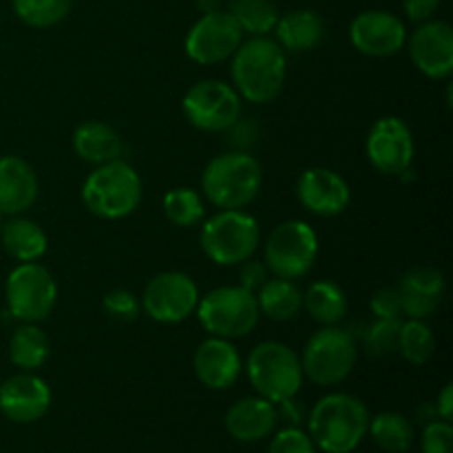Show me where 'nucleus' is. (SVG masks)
I'll return each mask as SVG.
<instances>
[{"label": "nucleus", "instance_id": "a211bd4d", "mask_svg": "<svg viewBox=\"0 0 453 453\" xmlns=\"http://www.w3.org/2000/svg\"><path fill=\"white\" fill-rule=\"evenodd\" d=\"M51 407V389L34 372L13 374L0 385V411L13 423H35Z\"/></svg>", "mask_w": 453, "mask_h": 453}, {"label": "nucleus", "instance_id": "37998d69", "mask_svg": "<svg viewBox=\"0 0 453 453\" xmlns=\"http://www.w3.org/2000/svg\"><path fill=\"white\" fill-rule=\"evenodd\" d=\"M436 416H441V420L451 423L453 418V385L451 383H447L445 388H442V392L438 394Z\"/></svg>", "mask_w": 453, "mask_h": 453}, {"label": "nucleus", "instance_id": "a18cd8bd", "mask_svg": "<svg viewBox=\"0 0 453 453\" xmlns=\"http://www.w3.org/2000/svg\"><path fill=\"white\" fill-rule=\"evenodd\" d=\"M3 224H4V212L0 211V228H3Z\"/></svg>", "mask_w": 453, "mask_h": 453}, {"label": "nucleus", "instance_id": "bb28decb", "mask_svg": "<svg viewBox=\"0 0 453 453\" xmlns=\"http://www.w3.org/2000/svg\"><path fill=\"white\" fill-rule=\"evenodd\" d=\"M255 296L259 312L273 321H292L303 310V292L288 279H268Z\"/></svg>", "mask_w": 453, "mask_h": 453}, {"label": "nucleus", "instance_id": "f8f14e48", "mask_svg": "<svg viewBox=\"0 0 453 453\" xmlns=\"http://www.w3.org/2000/svg\"><path fill=\"white\" fill-rule=\"evenodd\" d=\"M197 283L180 270L159 273L146 283L142 310L157 323H181L197 310Z\"/></svg>", "mask_w": 453, "mask_h": 453}, {"label": "nucleus", "instance_id": "f704fd0d", "mask_svg": "<svg viewBox=\"0 0 453 453\" xmlns=\"http://www.w3.org/2000/svg\"><path fill=\"white\" fill-rule=\"evenodd\" d=\"M104 305V312L109 314L113 321L119 323H131L140 317V301L135 299V295H131L128 290H111L109 295L102 301Z\"/></svg>", "mask_w": 453, "mask_h": 453}, {"label": "nucleus", "instance_id": "473e14b6", "mask_svg": "<svg viewBox=\"0 0 453 453\" xmlns=\"http://www.w3.org/2000/svg\"><path fill=\"white\" fill-rule=\"evenodd\" d=\"M13 12L34 29H49L65 20L73 0H12Z\"/></svg>", "mask_w": 453, "mask_h": 453}, {"label": "nucleus", "instance_id": "c756f323", "mask_svg": "<svg viewBox=\"0 0 453 453\" xmlns=\"http://www.w3.org/2000/svg\"><path fill=\"white\" fill-rule=\"evenodd\" d=\"M226 12L237 20L243 34L257 35L273 34L279 20V9L273 0H230Z\"/></svg>", "mask_w": 453, "mask_h": 453}, {"label": "nucleus", "instance_id": "393cba45", "mask_svg": "<svg viewBox=\"0 0 453 453\" xmlns=\"http://www.w3.org/2000/svg\"><path fill=\"white\" fill-rule=\"evenodd\" d=\"M0 242H3L7 255L20 264L38 261L40 257H44L49 246L47 233L35 221L25 219L20 215H13L12 219L4 221L0 228Z\"/></svg>", "mask_w": 453, "mask_h": 453}, {"label": "nucleus", "instance_id": "b1692460", "mask_svg": "<svg viewBox=\"0 0 453 453\" xmlns=\"http://www.w3.org/2000/svg\"><path fill=\"white\" fill-rule=\"evenodd\" d=\"M122 137L118 135L113 127L100 122V119H91L75 128L73 133V150L80 159L88 164L113 162L122 155Z\"/></svg>", "mask_w": 453, "mask_h": 453}, {"label": "nucleus", "instance_id": "20e7f679", "mask_svg": "<svg viewBox=\"0 0 453 453\" xmlns=\"http://www.w3.org/2000/svg\"><path fill=\"white\" fill-rule=\"evenodd\" d=\"M82 202L100 219H124L142 202V180L124 159L96 166L82 186Z\"/></svg>", "mask_w": 453, "mask_h": 453}, {"label": "nucleus", "instance_id": "0eeeda50", "mask_svg": "<svg viewBox=\"0 0 453 453\" xmlns=\"http://www.w3.org/2000/svg\"><path fill=\"white\" fill-rule=\"evenodd\" d=\"M195 312L208 334L228 341L250 334L261 317L257 296L242 286H221L208 292L203 299L199 296Z\"/></svg>", "mask_w": 453, "mask_h": 453}, {"label": "nucleus", "instance_id": "412c9836", "mask_svg": "<svg viewBox=\"0 0 453 453\" xmlns=\"http://www.w3.org/2000/svg\"><path fill=\"white\" fill-rule=\"evenodd\" d=\"M38 199V177L18 155L0 157V211L4 215H22Z\"/></svg>", "mask_w": 453, "mask_h": 453}, {"label": "nucleus", "instance_id": "f03ea898", "mask_svg": "<svg viewBox=\"0 0 453 453\" xmlns=\"http://www.w3.org/2000/svg\"><path fill=\"white\" fill-rule=\"evenodd\" d=\"M370 411L352 394H327L308 416L310 438L326 453H352L365 438Z\"/></svg>", "mask_w": 453, "mask_h": 453}, {"label": "nucleus", "instance_id": "c03bdc74", "mask_svg": "<svg viewBox=\"0 0 453 453\" xmlns=\"http://www.w3.org/2000/svg\"><path fill=\"white\" fill-rule=\"evenodd\" d=\"M195 3H197L199 12L211 13V12H219L221 3H224V0H195Z\"/></svg>", "mask_w": 453, "mask_h": 453}, {"label": "nucleus", "instance_id": "4be33fe9", "mask_svg": "<svg viewBox=\"0 0 453 453\" xmlns=\"http://www.w3.org/2000/svg\"><path fill=\"white\" fill-rule=\"evenodd\" d=\"M277 405L261 396L242 398L226 411V432L239 442H259L277 427Z\"/></svg>", "mask_w": 453, "mask_h": 453}, {"label": "nucleus", "instance_id": "f257e3e1", "mask_svg": "<svg viewBox=\"0 0 453 453\" xmlns=\"http://www.w3.org/2000/svg\"><path fill=\"white\" fill-rule=\"evenodd\" d=\"M288 58L277 40L257 35L239 44L233 53V87L246 102L268 104L286 84Z\"/></svg>", "mask_w": 453, "mask_h": 453}, {"label": "nucleus", "instance_id": "7ed1b4c3", "mask_svg": "<svg viewBox=\"0 0 453 453\" xmlns=\"http://www.w3.org/2000/svg\"><path fill=\"white\" fill-rule=\"evenodd\" d=\"M264 184V171L257 157L243 150H228L206 164L202 190L219 211H242L250 206Z\"/></svg>", "mask_w": 453, "mask_h": 453}, {"label": "nucleus", "instance_id": "4c0bfd02", "mask_svg": "<svg viewBox=\"0 0 453 453\" xmlns=\"http://www.w3.org/2000/svg\"><path fill=\"white\" fill-rule=\"evenodd\" d=\"M370 308L376 319H401L403 308H401V296H398L396 286L376 290L370 301Z\"/></svg>", "mask_w": 453, "mask_h": 453}, {"label": "nucleus", "instance_id": "423d86ee", "mask_svg": "<svg viewBox=\"0 0 453 453\" xmlns=\"http://www.w3.org/2000/svg\"><path fill=\"white\" fill-rule=\"evenodd\" d=\"M299 358L303 379H310L319 388H332L352 374L358 358V341L345 327L326 326L310 336Z\"/></svg>", "mask_w": 453, "mask_h": 453}, {"label": "nucleus", "instance_id": "a878e982", "mask_svg": "<svg viewBox=\"0 0 453 453\" xmlns=\"http://www.w3.org/2000/svg\"><path fill=\"white\" fill-rule=\"evenodd\" d=\"M348 295L339 283L323 279L303 292V310L321 326H336L348 314Z\"/></svg>", "mask_w": 453, "mask_h": 453}, {"label": "nucleus", "instance_id": "c9c22d12", "mask_svg": "<svg viewBox=\"0 0 453 453\" xmlns=\"http://www.w3.org/2000/svg\"><path fill=\"white\" fill-rule=\"evenodd\" d=\"M268 453H317V445L299 427H286L273 438Z\"/></svg>", "mask_w": 453, "mask_h": 453}, {"label": "nucleus", "instance_id": "9d476101", "mask_svg": "<svg viewBox=\"0 0 453 453\" xmlns=\"http://www.w3.org/2000/svg\"><path fill=\"white\" fill-rule=\"evenodd\" d=\"M4 296H7V310L13 319L22 323H40L51 314L56 305V279L38 261L20 264L9 273Z\"/></svg>", "mask_w": 453, "mask_h": 453}, {"label": "nucleus", "instance_id": "ddd939ff", "mask_svg": "<svg viewBox=\"0 0 453 453\" xmlns=\"http://www.w3.org/2000/svg\"><path fill=\"white\" fill-rule=\"evenodd\" d=\"M242 42V27L228 12L219 9V12L202 13V18L190 27L184 40V49L186 56L193 62L211 66L233 58Z\"/></svg>", "mask_w": 453, "mask_h": 453}, {"label": "nucleus", "instance_id": "c85d7f7f", "mask_svg": "<svg viewBox=\"0 0 453 453\" xmlns=\"http://www.w3.org/2000/svg\"><path fill=\"white\" fill-rule=\"evenodd\" d=\"M367 432L372 434L376 445L383 451L389 453H405L414 445V427L405 416L396 414V411H383V414L370 418V427Z\"/></svg>", "mask_w": 453, "mask_h": 453}, {"label": "nucleus", "instance_id": "f3484780", "mask_svg": "<svg viewBox=\"0 0 453 453\" xmlns=\"http://www.w3.org/2000/svg\"><path fill=\"white\" fill-rule=\"evenodd\" d=\"M296 197L301 206L317 217H336L349 206L352 190L348 181L332 168L314 166L296 180Z\"/></svg>", "mask_w": 453, "mask_h": 453}, {"label": "nucleus", "instance_id": "72a5a7b5", "mask_svg": "<svg viewBox=\"0 0 453 453\" xmlns=\"http://www.w3.org/2000/svg\"><path fill=\"white\" fill-rule=\"evenodd\" d=\"M401 319H376L361 332V343L372 358H388L398 352V332Z\"/></svg>", "mask_w": 453, "mask_h": 453}, {"label": "nucleus", "instance_id": "2f4dec72", "mask_svg": "<svg viewBox=\"0 0 453 453\" xmlns=\"http://www.w3.org/2000/svg\"><path fill=\"white\" fill-rule=\"evenodd\" d=\"M164 215L171 224L180 226V228H190L203 221L206 215V206L197 190L193 188H173L164 195L162 199Z\"/></svg>", "mask_w": 453, "mask_h": 453}, {"label": "nucleus", "instance_id": "cd10ccee", "mask_svg": "<svg viewBox=\"0 0 453 453\" xmlns=\"http://www.w3.org/2000/svg\"><path fill=\"white\" fill-rule=\"evenodd\" d=\"M9 358L22 372H35L49 358V339L35 323L18 327L9 341Z\"/></svg>", "mask_w": 453, "mask_h": 453}, {"label": "nucleus", "instance_id": "2eb2a0df", "mask_svg": "<svg viewBox=\"0 0 453 453\" xmlns=\"http://www.w3.org/2000/svg\"><path fill=\"white\" fill-rule=\"evenodd\" d=\"M349 40L354 49L370 58L396 56L407 42L405 22L392 12L367 9L349 25Z\"/></svg>", "mask_w": 453, "mask_h": 453}, {"label": "nucleus", "instance_id": "6ab92c4d", "mask_svg": "<svg viewBox=\"0 0 453 453\" xmlns=\"http://www.w3.org/2000/svg\"><path fill=\"white\" fill-rule=\"evenodd\" d=\"M193 367L197 380L203 388L221 392V389H228L237 383L239 376H242L243 363L242 354L234 348L233 341L208 336L195 349Z\"/></svg>", "mask_w": 453, "mask_h": 453}, {"label": "nucleus", "instance_id": "e433bc0d", "mask_svg": "<svg viewBox=\"0 0 453 453\" xmlns=\"http://www.w3.org/2000/svg\"><path fill=\"white\" fill-rule=\"evenodd\" d=\"M423 453H451L453 451V429L447 420H432L423 432Z\"/></svg>", "mask_w": 453, "mask_h": 453}, {"label": "nucleus", "instance_id": "ea45409f", "mask_svg": "<svg viewBox=\"0 0 453 453\" xmlns=\"http://www.w3.org/2000/svg\"><path fill=\"white\" fill-rule=\"evenodd\" d=\"M226 133L233 135L230 137V144L234 146V150H243V153H248V149H250L257 142V137H259V131H257L255 124L242 118H239Z\"/></svg>", "mask_w": 453, "mask_h": 453}, {"label": "nucleus", "instance_id": "aec40b11", "mask_svg": "<svg viewBox=\"0 0 453 453\" xmlns=\"http://www.w3.org/2000/svg\"><path fill=\"white\" fill-rule=\"evenodd\" d=\"M445 277L434 268H411L398 281L396 290L401 296L403 317L429 319L445 296Z\"/></svg>", "mask_w": 453, "mask_h": 453}, {"label": "nucleus", "instance_id": "1a4fd4ad", "mask_svg": "<svg viewBox=\"0 0 453 453\" xmlns=\"http://www.w3.org/2000/svg\"><path fill=\"white\" fill-rule=\"evenodd\" d=\"M319 255V237L308 221L290 219L270 233L264 248V264L279 279L305 277L314 268Z\"/></svg>", "mask_w": 453, "mask_h": 453}, {"label": "nucleus", "instance_id": "5701e85b", "mask_svg": "<svg viewBox=\"0 0 453 453\" xmlns=\"http://www.w3.org/2000/svg\"><path fill=\"white\" fill-rule=\"evenodd\" d=\"M277 42L286 53H308L314 51L326 38L323 18L312 9H295L279 16Z\"/></svg>", "mask_w": 453, "mask_h": 453}, {"label": "nucleus", "instance_id": "79ce46f5", "mask_svg": "<svg viewBox=\"0 0 453 453\" xmlns=\"http://www.w3.org/2000/svg\"><path fill=\"white\" fill-rule=\"evenodd\" d=\"M303 414V405L296 398H286V401L277 403V420H283L286 427H299Z\"/></svg>", "mask_w": 453, "mask_h": 453}, {"label": "nucleus", "instance_id": "39448f33", "mask_svg": "<svg viewBox=\"0 0 453 453\" xmlns=\"http://www.w3.org/2000/svg\"><path fill=\"white\" fill-rule=\"evenodd\" d=\"M246 374L255 392L270 403L295 398L303 385L301 358L290 345L264 341L248 354Z\"/></svg>", "mask_w": 453, "mask_h": 453}, {"label": "nucleus", "instance_id": "7c9ffc66", "mask_svg": "<svg viewBox=\"0 0 453 453\" xmlns=\"http://www.w3.org/2000/svg\"><path fill=\"white\" fill-rule=\"evenodd\" d=\"M398 352L411 365H423L436 352V336L423 319H407L398 332Z\"/></svg>", "mask_w": 453, "mask_h": 453}, {"label": "nucleus", "instance_id": "6e6552de", "mask_svg": "<svg viewBox=\"0 0 453 453\" xmlns=\"http://www.w3.org/2000/svg\"><path fill=\"white\" fill-rule=\"evenodd\" d=\"M259 239V224L243 211H219L206 219L199 234L202 250L217 265H239L255 257Z\"/></svg>", "mask_w": 453, "mask_h": 453}, {"label": "nucleus", "instance_id": "9b49d317", "mask_svg": "<svg viewBox=\"0 0 453 453\" xmlns=\"http://www.w3.org/2000/svg\"><path fill=\"white\" fill-rule=\"evenodd\" d=\"M181 111L197 131L226 133L242 118V97L233 84L221 80H202L186 91Z\"/></svg>", "mask_w": 453, "mask_h": 453}, {"label": "nucleus", "instance_id": "58836bf2", "mask_svg": "<svg viewBox=\"0 0 453 453\" xmlns=\"http://www.w3.org/2000/svg\"><path fill=\"white\" fill-rule=\"evenodd\" d=\"M239 265H242V270H239V286H242L243 290L257 295V292L264 288V283L270 279L268 265H265L264 261L252 259V257Z\"/></svg>", "mask_w": 453, "mask_h": 453}, {"label": "nucleus", "instance_id": "4468645a", "mask_svg": "<svg viewBox=\"0 0 453 453\" xmlns=\"http://www.w3.org/2000/svg\"><path fill=\"white\" fill-rule=\"evenodd\" d=\"M365 153L380 175L403 177L414 162V135L401 118L385 115L372 124Z\"/></svg>", "mask_w": 453, "mask_h": 453}, {"label": "nucleus", "instance_id": "dca6fc26", "mask_svg": "<svg viewBox=\"0 0 453 453\" xmlns=\"http://www.w3.org/2000/svg\"><path fill=\"white\" fill-rule=\"evenodd\" d=\"M410 58L416 69L432 80L453 73V27L445 20H425L407 35Z\"/></svg>", "mask_w": 453, "mask_h": 453}, {"label": "nucleus", "instance_id": "a19ab883", "mask_svg": "<svg viewBox=\"0 0 453 453\" xmlns=\"http://www.w3.org/2000/svg\"><path fill=\"white\" fill-rule=\"evenodd\" d=\"M441 3L442 0H403V12L411 22L420 25L425 20H432Z\"/></svg>", "mask_w": 453, "mask_h": 453}]
</instances>
